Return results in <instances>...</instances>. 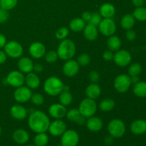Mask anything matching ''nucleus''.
<instances>
[{"mask_svg": "<svg viewBox=\"0 0 146 146\" xmlns=\"http://www.w3.org/2000/svg\"><path fill=\"white\" fill-rule=\"evenodd\" d=\"M58 58L64 61L73 58L76 53V46L72 40L66 38L61 41L56 50Z\"/></svg>", "mask_w": 146, "mask_h": 146, "instance_id": "nucleus-2", "label": "nucleus"}, {"mask_svg": "<svg viewBox=\"0 0 146 146\" xmlns=\"http://www.w3.org/2000/svg\"><path fill=\"white\" fill-rule=\"evenodd\" d=\"M18 0H0V7L4 9L11 10L17 6Z\"/></svg>", "mask_w": 146, "mask_h": 146, "instance_id": "nucleus-36", "label": "nucleus"}, {"mask_svg": "<svg viewBox=\"0 0 146 146\" xmlns=\"http://www.w3.org/2000/svg\"><path fill=\"white\" fill-rule=\"evenodd\" d=\"M48 111L50 116L54 119H61L66 115L67 109L66 106L59 103V104H54L50 106Z\"/></svg>", "mask_w": 146, "mask_h": 146, "instance_id": "nucleus-16", "label": "nucleus"}, {"mask_svg": "<svg viewBox=\"0 0 146 146\" xmlns=\"http://www.w3.org/2000/svg\"><path fill=\"white\" fill-rule=\"evenodd\" d=\"M68 34H69V29L67 27H62L57 30L55 36L57 39L62 41V40L66 39L67 38Z\"/></svg>", "mask_w": 146, "mask_h": 146, "instance_id": "nucleus-38", "label": "nucleus"}, {"mask_svg": "<svg viewBox=\"0 0 146 146\" xmlns=\"http://www.w3.org/2000/svg\"><path fill=\"white\" fill-rule=\"evenodd\" d=\"M78 142H79V135L74 130H66L61 135V146H77Z\"/></svg>", "mask_w": 146, "mask_h": 146, "instance_id": "nucleus-9", "label": "nucleus"}, {"mask_svg": "<svg viewBox=\"0 0 146 146\" xmlns=\"http://www.w3.org/2000/svg\"><path fill=\"white\" fill-rule=\"evenodd\" d=\"M132 14L135 20H138L140 21H146V8L145 7H136Z\"/></svg>", "mask_w": 146, "mask_h": 146, "instance_id": "nucleus-34", "label": "nucleus"}, {"mask_svg": "<svg viewBox=\"0 0 146 146\" xmlns=\"http://www.w3.org/2000/svg\"><path fill=\"white\" fill-rule=\"evenodd\" d=\"M131 84H135L140 81V78L138 76H131Z\"/></svg>", "mask_w": 146, "mask_h": 146, "instance_id": "nucleus-52", "label": "nucleus"}, {"mask_svg": "<svg viewBox=\"0 0 146 146\" xmlns=\"http://www.w3.org/2000/svg\"><path fill=\"white\" fill-rule=\"evenodd\" d=\"M78 109L83 116L88 118L95 115L98 109V106L95 100L86 97L81 101Z\"/></svg>", "mask_w": 146, "mask_h": 146, "instance_id": "nucleus-4", "label": "nucleus"}, {"mask_svg": "<svg viewBox=\"0 0 146 146\" xmlns=\"http://www.w3.org/2000/svg\"><path fill=\"white\" fill-rule=\"evenodd\" d=\"M86 125L87 128L91 132H98L104 127V122L100 118L93 115L87 118Z\"/></svg>", "mask_w": 146, "mask_h": 146, "instance_id": "nucleus-19", "label": "nucleus"}, {"mask_svg": "<svg viewBox=\"0 0 146 146\" xmlns=\"http://www.w3.org/2000/svg\"><path fill=\"white\" fill-rule=\"evenodd\" d=\"M9 19V12L7 10L0 7V24H4Z\"/></svg>", "mask_w": 146, "mask_h": 146, "instance_id": "nucleus-43", "label": "nucleus"}, {"mask_svg": "<svg viewBox=\"0 0 146 146\" xmlns=\"http://www.w3.org/2000/svg\"><path fill=\"white\" fill-rule=\"evenodd\" d=\"M98 29L101 34L106 36L114 35L116 31V24L112 19H103L98 26Z\"/></svg>", "mask_w": 146, "mask_h": 146, "instance_id": "nucleus-8", "label": "nucleus"}, {"mask_svg": "<svg viewBox=\"0 0 146 146\" xmlns=\"http://www.w3.org/2000/svg\"><path fill=\"white\" fill-rule=\"evenodd\" d=\"M104 143H105L106 145H111L113 143V138L112 136H111V135L105 137V138H104Z\"/></svg>", "mask_w": 146, "mask_h": 146, "instance_id": "nucleus-51", "label": "nucleus"}, {"mask_svg": "<svg viewBox=\"0 0 146 146\" xmlns=\"http://www.w3.org/2000/svg\"><path fill=\"white\" fill-rule=\"evenodd\" d=\"M128 75L130 76H139L142 72V66L138 63H133L131 64L128 67Z\"/></svg>", "mask_w": 146, "mask_h": 146, "instance_id": "nucleus-35", "label": "nucleus"}, {"mask_svg": "<svg viewBox=\"0 0 146 146\" xmlns=\"http://www.w3.org/2000/svg\"><path fill=\"white\" fill-rule=\"evenodd\" d=\"M131 131L135 135H143L146 133V121L138 119L132 122Z\"/></svg>", "mask_w": 146, "mask_h": 146, "instance_id": "nucleus-25", "label": "nucleus"}, {"mask_svg": "<svg viewBox=\"0 0 146 146\" xmlns=\"http://www.w3.org/2000/svg\"><path fill=\"white\" fill-rule=\"evenodd\" d=\"M133 4L136 7H143L145 2V0H131Z\"/></svg>", "mask_w": 146, "mask_h": 146, "instance_id": "nucleus-49", "label": "nucleus"}, {"mask_svg": "<svg viewBox=\"0 0 146 146\" xmlns=\"http://www.w3.org/2000/svg\"><path fill=\"white\" fill-rule=\"evenodd\" d=\"M145 33H146V30H145Z\"/></svg>", "mask_w": 146, "mask_h": 146, "instance_id": "nucleus-56", "label": "nucleus"}, {"mask_svg": "<svg viewBox=\"0 0 146 146\" xmlns=\"http://www.w3.org/2000/svg\"><path fill=\"white\" fill-rule=\"evenodd\" d=\"M50 123L48 115L39 110H36L30 113L28 118V124L30 129L36 133L46 132Z\"/></svg>", "mask_w": 146, "mask_h": 146, "instance_id": "nucleus-1", "label": "nucleus"}, {"mask_svg": "<svg viewBox=\"0 0 146 146\" xmlns=\"http://www.w3.org/2000/svg\"><path fill=\"white\" fill-rule=\"evenodd\" d=\"M102 19L103 17H101V14H99V12H94L91 13V17L89 21H88V23L98 27V26L99 25V24L101 23V20Z\"/></svg>", "mask_w": 146, "mask_h": 146, "instance_id": "nucleus-41", "label": "nucleus"}, {"mask_svg": "<svg viewBox=\"0 0 146 146\" xmlns=\"http://www.w3.org/2000/svg\"><path fill=\"white\" fill-rule=\"evenodd\" d=\"M58 100L59 103L62 104L64 106H68L71 105L73 101V96L71 93L68 91H63L61 94L58 95Z\"/></svg>", "mask_w": 146, "mask_h": 146, "instance_id": "nucleus-32", "label": "nucleus"}, {"mask_svg": "<svg viewBox=\"0 0 146 146\" xmlns=\"http://www.w3.org/2000/svg\"><path fill=\"white\" fill-rule=\"evenodd\" d=\"M29 134L26 130L22 128H19L14 131L12 134V138L17 143L22 145L25 144L29 141Z\"/></svg>", "mask_w": 146, "mask_h": 146, "instance_id": "nucleus-21", "label": "nucleus"}, {"mask_svg": "<svg viewBox=\"0 0 146 146\" xmlns=\"http://www.w3.org/2000/svg\"><path fill=\"white\" fill-rule=\"evenodd\" d=\"M25 76L20 71H12L9 72L6 78V83L14 88L24 86Z\"/></svg>", "mask_w": 146, "mask_h": 146, "instance_id": "nucleus-11", "label": "nucleus"}, {"mask_svg": "<svg viewBox=\"0 0 146 146\" xmlns=\"http://www.w3.org/2000/svg\"><path fill=\"white\" fill-rule=\"evenodd\" d=\"M29 52L32 58H35V59H39L44 56L46 52V46H44V44L39 41H36V42L32 43L29 46Z\"/></svg>", "mask_w": 146, "mask_h": 146, "instance_id": "nucleus-14", "label": "nucleus"}, {"mask_svg": "<svg viewBox=\"0 0 146 146\" xmlns=\"http://www.w3.org/2000/svg\"><path fill=\"white\" fill-rule=\"evenodd\" d=\"M4 49L7 56L11 58H19L24 53V48L21 44L16 41H10L7 42Z\"/></svg>", "mask_w": 146, "mask_h": 146, "instance_id": "nucleus-6", "label": "nucleus"}, {"mask_svg": "<svg viewBox=\"0 0 146 146\" xmlns=\"http://www.w3.org/2000/svg\"><path fill=\"white\" fill-rule=\"evenodd\" d=\"M27 146H36L35 145H27Z\"/></svg>", "mask_w": 146, "mask_h": 146, "instance_id": "nucleus-54", "label": "nucleus"}, {"mask_svg": "<svg viewBox=\"0 0 146 146\" xmlns=\"http://www.w3.org/2000/svg\"><path fill=\"white\" fill-rule=\"evenodd\" d=\"M84 36L86 40L89 41H95L98 36V29L97 27L91 24H87L86 27H84Z\"/></svg>", "mask_w": 146, "mask_h": 146, "instance_id": "nucleus-23", "label": "nucleus"}, {"mask_svg": "<svg viewBox=\"0 0 146 146\" xmlns=\"http://www.w3.org/2000/svg\"><path fill=\"white\" fill-rule=\"evenodd\" d=\"M125 38L129 41H135L136 38V33L133 29L127 30L126 33H125Z\"/></svg>", "mask_w": 146, "mask_h": 146, "instance_id": "nucleus-44", "label": "nucleus"}, {"mask_svg": "<svg viewBox=\"0 0 146 146\" xmlns=\"http://www.w3.org/2000/svg\"><path fill=\"white\" fill-rule=\"evenodd\" d=\"M88 78H89V81H91V83H96L97 84L98 81L100 79V74L98 71H91V72H89V74H88Z\"/></svg>", "mask_w": 146, "mask_h": 146, "instance_id": "nucleus-42", "label": "nucleus"}, {"mask_svg": "<svg viewBox=\"0 0 146 146\" xmlns=\"http://www.w3.org/2000/svg\"><path fill=\"white\" fill-rule=\"evenodd\" d=\"M115 103L112 98H104L100 102L98 108L104 112H109L115 108Z\"/></svg>", "mask_w": 146, "mask_h": 146, "instance_id": "nucleus-31", "label": "nucleus"}, {"mask_svg": "<svg viewBox=\"0 0 146 146\" xmlns=\"http://www.w3.org/2000/svg\"><path fill=\"white\" fill-rule=\"evenodd\" d=\"M115 64L120 67H125L129 65L132 61V56L128 51L119 49L114 54L113 59Z\"/></svg>", "mask_w": 146, "mask_h": 146, "instance_id": "nucleus-10", "label": "nucleus"}, {"mask_svg": "<svg viewBox=\"0 0 146 146\" xmlns=\"http://www.w3.org/2000/svg\"><path fill=\"white\" fill-rule=\"evenodd\" d=\"M30 101L34 105L41 106L44 103V97L41 94L35 93V94H32Z\"/></svg>", "mask_w": 146, "mask_h": 146, "instance_id": "nucleus-40", "label": "nucleus"}, {"mask_svg": "<svg viewBox=\"0 0 146 146\" xmlns=\"http://www.w3.org/2000/svg\"><path fill=\"white\" fill-rule=\"evenodd\" d=\"M135 24V19L133 14H127L122 17L121 21V25L123 29H132Z\"/></svg>", "mask_w": 146, "mask_h": 146, "instance_id": "nucleus-29", "label": "nucleus"}, {"mask_svg": "<svg viewBox=\"0 0 146 146\" xmlns=\"http://www.w3.org/2000/svg\"><path fill=\"white\" fill-rule=\"evenodd\" d=\"M126 131L125 123L121 120L115 118L108 123V131L109 135L113 138H122Z\"/></svg>", "mask_w": 146, "mask_h": 146, "instance_id": "nucleus-5", "label": "nucleus"}, {"mask_svg": "<svg viewBox=\"0 0 146 146\" xmlns=\"http://www.w3.org/2000/svg\"><path fill=\"white\" fill-rule=\"evenodd\" d=\"M77 62L79 64L80 66H86L91 62V57H90L89 54H86V53L80 54L77 58Z\"/></svg>", "mask_w": 146, "mask_h": 146, "instance_id": "nucleus-39", "label": "nucleus"}, {"mask_svg": "<svg viewBox=\"0 0 146 146\" xmlns=\"http://www.w3.org/2000/svg\"><path fill=\"white\" fill-rule=\"evenodd\" d=\"M114 54L113 51H110V50H106L103 54V58L106 61H111L113 59Z\"/></svg>", "mask_w": 146, "mask_h": 146, "instance_id": "nucleus-45", "label": "nucleus"}, {"mask_svg": "<svg viewBox=\"0 0 146 146\" xmlns=\"http://www.w3.org/2000/svg\"><path fill=\"white\" fill-rule=\"evenodd\" d=\"M99 14L103 19H112L115 14V8L111 3H105L100 7Z\"/></svg>", "mask_w": 146, "mask_h": 146, "instance_id": "nucleus-26", "label": "nucleus"}, {"mask_svg": "<svg viewBox=\"0 0 146 146\" xmlns=\"http://www.w3.org/2000/svg\"><path fill=\"white\" fill-rule=\"evenodd\" d=\"M85 94L87 98L96 100L99 98V96H101V88L96 83H91L86 88Z\"/></svg>", "mask_w": 146, "mask_h": 146, "instance_id": "nucleus-24", "label": "nucleus"}, {"mask_svg": "<svg viewBox=\"0 0 146 146\" xmlns=\"http://www.w3.org/2000/svg\"><path fill=\"white\" fill-rule=\"evenodd\" d=\"M33 71H34V73L37 74H41L44 71V66H43L42 64H34V68H33Z\"/></svg>", "mask_w": 146, "mask_h": 146, "instance_id": "nucleus-46", "label": "nucleus"}, {"mask_svg": "<svg viewBox=\"0 0 146 146\" xmlns=\"http://www.w3.org/2000/svg\"><path fill=\"white\" fill-rule=\"evenodd\" d=\"M86 25V22L81 18H74L71 20L69 23V28L74 32L83 31L84 27Z\"/></svg>", "mask_w": 146, "mask_h": 146, "instance_id": "nucleus-28", "label": "nucleus"}, {"mask_svg": "<svg viewBox=\"0 0 146 146\" xmlns=\"http://www.w3.org/2000/svg\"><path fill=\"white\" fill-rule=\"evenodd\" d=\"M10 114L13 118L18 121H23L27 117L28 111L27 108L21 104H15L10 109Z\"/></svg>", "mask_w": 146, "mask_h": 146, "instance_id": "nucleus-18", "label": "nucleus"}, {"mask_svg": "<svg viewBox=\"0 0 146 146\" xmlns=\"http://www.w3.org/2000/svg\"><path fill=\"white\" fill-rule=\"evenodd\" d=\"M66 117L69 121L76 123L80 125H84L86 122V118L81 115L78 108H71L67 111Z\"/></svg>", "mask_w": 146, "mask_h": 146, "instance_id": "nucleus-17", "label": "nucleus"}, {"mask_svg": "<svg viewBox=\"0 0 146 146\" xmlns=\"http://www.w3.org/2000/svg\"><path fill=\"white\" fill-rule=\"evenodd\" d=\"M6 44H7V38L4 34L0 33V48H4Z\"/></svg>", "mask_w": 146, "mask_h": 146, "instance_id": "nucleus-48", "label": "nucleus"}, {"mask_svg": "<svg viewBox=\"0 0 146 146\" xmlns=\"http://www.w3.org/2000/svg\"><path fill=\"white\" fill-rule=\"evenodd\" d=\"M48 135L46 133H38L34 137V143L36 146H46L48 143Z\"/></svg>", "mask_w": 146, "mask_h": 146, "instance_id": "nucleus-33", "label": "nucleus"}, {"mask_svg": "<svg viewBox=\"0 0 146 146\" xmlns=\"http://www.w3.org/2000/svg\"><path fill=\"white\" fill-rule=\"evenodd\" d=\"M64 83L56 76H50L46 79L44 84V90L46 94L51 96H58L64 89Z\"/></svg>", "mask_w": 146, "mask_h": 146, "instance_id": "nucleus-3", "label": "nucleus"}, {"mask_svg": "<svg viewBox=\"0 0 146 146\" xmlns=\"http://www.w3.org/2000/svg\"><path fill=\"white\" fill-rule=\"evenodd\" d=\"M106 44L108 50L113 51V52H115L118 50L121 49L122 41H121V39L119 36L112 35L111 36H108Z\"/></svg>", "mask_w": 146, "mask_h": 146, "instance_id": "nucleus-27", "label": "nucleus"}, {"mask_svg": "<svg viewBox=\"0 0 146 146\" xmlns=\"http://www.w3.org/2000/svg\"><path fill=\"white\" fill-rule=\"evenodd\" d=\"M24 84L30 89H36L40 86L41 81H40V78L38 77V74L31 71L27 74L25 76Z\"/></svg>", "mask_w": 146, "mask_h": 146, "instance_id": "nucleus-22", "label": "nucleus"}, {"mask_svg": "<svg viewBox=\"0 0 146 146\" xmlns=\"http://www.w3.org/2000/svg\"><path fill=\"white\" fill-rule=\"evenodd\" d=\"M134 94L140 98L146 97V82L145 81H139L137 84H134L133 88Z\"/></svg>", "mask_w": 146, "mask_h": 146, "instance_id": "nucleus-30", "label": "nucleus"}, {"mask_svg": "<svg viewBox=\"0 0 146 146\" xmlns=\"http://www.w3.org/2000/svg\"><path fill=\"white\" fill-rule=\"evenodd\" d=\"M1 132H2V129H1V125H0V135H1Z\"/></svg>", "mask_w": 146, "mask_h": 146, "instance_id": "nucleus-53", "label": "nucleus"}, {"mask_svg": "<svg viewBox=\"0 0 146 146\" xmlns=\"http://www.w3.org/2000/svg\"><path fill=\"white\" fill-rule=\"evenodd\" d=\"M44 57L45 58V61L48 64H54L58 58L56 51H54V50H50V51L46 52Z\"/></svg>", "mask_w": 146, "mask_h": 146, "instance_id": "nucleus-37", "label": "nucleus"}, {"mask_svg": "<svg viewBox=\"0 0 146 146\" xmlns=\"http://www.w3.org/2000/svg\"><path fill=\"white\" fill-rule=\"evenodd\" d=\"M67 130L66 123L61 119H55L50 123L48 131L53 136H61L62 134Z\"/></svg>", "mask_w": 146, "mask_h": 146, "instance_id": "nucleus-13", "label": "nucleus"}, {"mask_svg": "<svg viewBox=\"0 0 146 146\" xmlns=\"http://www.w3.org/2000/svg\"><path fill=\"white\" fill-rule=\"evenodd\" d=\"M91 13L89 12V11H84V12L82 13L81 14V19H84L86 22H88L91 19Z\"/></svg>", "mask_w": 146, "mask_h": 146, "instance_id": "nucleus-47", "label": "nucleus"}, {"mask_svg": "<svg viewBox=\"0 0 146 146\" xmlns=\"http://www.w3.org/2000/svg\"><path fill=\"white\" fill-rule=\"evenodd\" d=\"M113 86L117 92L123 94L129 90L131 86V76L127 74H120L114 79Z\"/></svg>", "mask_w": 146, "mask_h": 146, "instance_id": "nucleus-7", "label": "nucleus"}, {"mask_svg": "<svg viewBox=\"0 0 146 146\" xmlns=\"http://www.w3.org/2000/svg\"><path fill=\"white\" fill-rule=\"evenodd\" d=\"M145 4H146V0H145Z\"/></svg>", "mask_w": 146, "mask_h": 146, "instance_id": "nucleus-55", "label": "nucleus"}, {"mask_svg": "<svg viewBox=\"0 0 146 146\" xmlns=\"http://www.w3.org/2000/svg\"><path fill=\"white\" fill-rule=\"evenodd\" d=\"M31 96H32L31 89L28 88L27 86H21L18 88H16V90L14 92V99L19 104H24L30 101Z\"/></svg>", "mask_w": 146, "mask_h": 146, "instance_id": "nucleus-12", "label": "nucleus"}, {"mask_svg": "<svg viewBox=\"0 0 146 146\" xmlns=\"http://www.w3.org/2000/svg\"><path fill=\"white\" fill-rule=\"evenodd\" d=\"M7 58V55L4 51H0V64H3L6 62Z\"/></svg>", "mask_w": 146, "mask_h": 146, "instance_id": "nucleus-50", "label": "nucleus"}, {"mask_svg": "<svg viewBox=\"0 0 146 146\" xmlns=\"http://www.w3.org/2000/svg\"><path fill=\"white\" fill-rule=\"evenodd\" d=\"M63 73L68 77L75 76L80 70V66L77 61L74 59H69L66 61L63 65Z\"/></svg>", "mask_w": 146, "mask_h": 146, "instance_id": "nucleus-15", "label": "nucleus"}, {"mask_svg": "<svg viewBox=\"0 0 146 146\" xmlns=\"http://www.w3.org/2000/svg\"><path fill=\"white\" fill-rule=\"evenodd\" d=\"M19 70L23 74H29L33 71L34 68V63L30 58L27 56L20 57L18 61Z\"/></svg>", "mask_w": 146, "mask_h": 146, "instance_id": "nucleus-20", "label": "nucleus"}]
</instances>
